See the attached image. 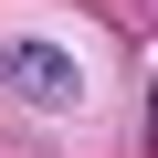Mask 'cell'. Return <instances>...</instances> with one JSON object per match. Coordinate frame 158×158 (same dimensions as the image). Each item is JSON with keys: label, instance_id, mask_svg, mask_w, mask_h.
Here are the masks:
<instances>
[{"label": "cell", "instance_id": "obj_2", "mask_svg": "<svg viewBox=\"0 0 158 158\" xmlns=\"http://www.w3.org/2000/svg\"><path fill=\"white\" fill-rule=\"evenodd\" d=\"M148 137H158V85H148Z\"/></svg>", "mask_w": 158, "mask_h": 158}, {"label": "cell", "instance_id": "obj_1", "mask_svg": "<svg viewBox=\"0 0 158 158\" xmlns=\"http://www.w3.org/2000/svg\"><path fill=\"white\" fill-rule=\"evenodd\" d=\"M0 85H11L21 106H74V95H85V74H74L53 42H11V53H0Z\"/></svg>", "mask_w": 158, "mask_h": 158}]
</instances>
